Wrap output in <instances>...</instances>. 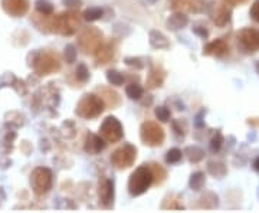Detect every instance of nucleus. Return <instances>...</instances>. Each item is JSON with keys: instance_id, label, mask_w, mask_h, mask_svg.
Wrapping results in <instances>:
<instances>
[{"instance_id": "1", "label": "nucleus", "mask_w": 259, "mask_h": 213, "mask_svg": "<svg viewBox=\"0 0 259 213\" xmlns=\"http://www.w3.org/2000/svg\"><path fill=\"white\" fill-rule=\"evenodd\" d=\"M154 183V176L150 166L143 164L132 172L129 180V192L131 196H141Z\"/></svg>"}, {"instance_id": "2", "label": "nucleus", "mask_w": 259, "mask_h": 213, "mask_svg": "<svg viewBox=\"0 0 259 213\" xmlns=\"http://www.w3.org/2000/svg\"><path fill=\"white\" fill-rule=\"evenodd\" d=\"M104 108H105V102L101 97H98L95 94H85L79 99L75 113L81 118L91 120V118H95L98 116H101Z\"/></svg>"}, {"instance_id": "3", "label": "nucleus", "mask_w": 259, "mask_h": 213, "mask_svg": "<svg viewBox=\"0 0 259 213\" xmlns=\"http://www.w3.org/2000/svg\"><path fill=\"white\" fill-rule=\"evenodd\" d=\"M51 26H52L54 32H58V33L65 35V36H71L81 26V19H79V15L76 12L71 10V12H65L62 15L56 16L52 20Z\"/></svg>"}, {"instance_id": "4", "label": "nucleus", "mask_w": 259, "mask_h": 213, "mask_svg": "<svg viewBox=\"0 0 259 213\" xmlns=\"http://www.w3.org/2000/svg\"><path fill=\"white\" fill-rule=\"evenodd\" d=\"M104 35L97 28H85L78 36V45L87 55H94L102 45Z\"/></svg>"}, {"instance_id": "5", "label": "nucleus", "mask_w": 259, "mask_h": 213, "mask_svg": "<svg viewBox=\"0 0 259 213\" xmlns=\"http://www.w3.org/2000/svg\"><path fill=\"white\" fill-rule=\"evenodd\" d=\"M140 137L144 144L150 147H157L162 146L164 141V130L162 128V125H159V122L146 121L141 124Z\"/></svg>"}, {"instance_id": "6", "label": "nucleus", "mask_w": 259, "mask_h": 213, "mask_svg": "<svg viewBox=\"0 0 259 213\" xmlns=\"http://www.w3.org/2000/svg\"><path fill=\"white\" fill-rule=\"evenodd\" d=\"M135 158H137V149L131 144H124L111 154L110 160L115 169L124 170L134 164Z\"/></svg>"}, {"instance_id": "7", "label": "nucleus", "mask_w": 259, "mask_h": 213, "mask_svg": "<svg viewBox=\"0 0 259 213\" xmlns=\"http://www.w3.org/2000/svg\"><path fill=\"white\" fill-rule=\"evenodd\" d=\"M99 136L107 143H118L124 136L121 122L115 117H107L99 127Z\"/></svg>"}, {"instance_id": "8", "label": "nucleus", "mask_w": 259, "mask_h": 213, "mask_svg": "<svg viewBox=\"0 0 259 213\" xmlns=\"http://www.w3.org/2000/svg\"><path fill=\"white\" fill-rule=\"evenodd\" d=\"M31 184H32L33 192L36 194H45L49 192V189L52 187V173L49 169L45 167H37L33 170L31 174Z\"/></svg>"}, {"instance_id": "9", "label": "nucleus", "mask_w": 259, "mask_h": 213, "mask_svg": "<svg viewBox=\"0 0 259 213\" xmlns=\"http://www.w3.org/2000/svg\"><path fill=\"white\" fill-rule=\"evenodd\" d=\"M33 66L39 75H49L52 72L59 71L61 62L56 55H54L51 52H43V54H39L36 61L33 62Z\"/></svg>"}, {"instance_id": "10", "label": "nucleus", "mask_w": 259, "mask_h": 213, "mask_svg": "<svg viewBox=\"0 0 259 213\" xmlns=\"http://www.w3.org/2000/svg\"><path fill=\"white\" fill-rule=\"evenodd\" d=\"M239 46L249 54H255L259 51V31L254 28H245L238 33Z\"/></svg>"}, {"instance_id": "11", "label": "nucleus", "mask_w": 259, "mask_h": 213, "mask_svg": "<svg viewBox=\"0 0 259 213\" xmlns=\"http://www.w3.org/2000/svg\"><path fill=\"white\" fill-rule=\"evenodd\" d=\"M98 197L104 208H111L114 202V183L107 177H101L98 182Z\"/></svg>"}, {"instance_id": "12", "label": "nucleus", "mask_w": 259, "mask_h": 213, "mask_svg": "<svg viewBox=\"0 0 259 213\" xmlns=\"http://www.w3.org/2000/svg\"><path fill=\"white\" fill-rule=\"evenodd\" d=\"M1 4H3L4 12L15 18L23 16L29 9L28 0H1Z\"/></svg>"}, {"instance_id": "13", "label": "nucleus", "mask_w": 259, "mask_h": 213, "mask_svg": "<svg viewBox=\"0 0 259 213\" xmlns=\"http://www.w3.org/2000/svg\"><path fill=\"white\" fill-rule=\"evenodd\" d=\"M229 51V46L223 39H216L209 42L204 48H203V55L207 57H223Z\"/></svg>"}, {"instance_id": "14", "label": "nucleus", "mask_w": 259, "mask_h": 213, "mask_svg": "<svg viewBox=\"0 0 259 213\" xmlns=\"http://www.w3.org/2000/svg\"><path fill=\"white\" fill-rule=\"evenodd\" d=\"M164 78H166V74L162 68L159 66H151L150 68V72H148V77H147V88L150 90H156V88H160L164 82Z\"/></svg>"}, {"instance_id": "15", "label": "nucleus", "mask_w": 259, "mask_h": 213, "mask_svg": "<svg viewBox=\"0 0 259 213\" xmlns=\"http://www.w3.org/2000/svg\"><path fill=\"white\" fill-rule=\"evenodd\" d=\"M105 140L97 136V134H88L87 137V141H85V152L90 153V154H98L105 149Z\"/></svg>"}, {"instance_id": "16", "label": "nucleus", "mask_w": 259, "mask_h": 213, "mask_svg": "<svg viewBox=\"0 0 259 213\" xmlns=\"http://www.w3.org/2000/svg\"><path fill=\"white\" fill-rule=\"evenodd\" d=\"M187 23H189V18H187L183 12H179V13L171 15V16L167 19L166 26H167V29L176 32V31H179V29L186 28V26H187Z\"/></svg>"}, {"instance_id": "17", "label": "nucleus", "mask_w": 259, "mask_h": 213, "mask_svg": "<svg viewBox=\"0 0 259 213\" xmlns=\"http://www.w3.org/2000/svg\"><path fill=\"white\" fill-rule=\"evenodd\" d=\"M202 0H173L171 7L179 12H200L202 10Z\"/></svg>"}, {"instance_id": "18", "label": "nucleus", "mask_w": 259, "mask_h": 213, "mask_svg": "<svg viewBox=\"0 0 259 213\" xmlns=\"http://www.w3.org/2000/svg\"><path fill=\"white\" fill-rule=\"evenodd\" d=\"M94 57L98 65H105L114 58V48L110 43H105V45L102 43L101 48L94 54Z\"/></svg>"}, {"instance_id": "19", "label": "nucleus", "mask_w": 259, "mask_h": 213, "mask_svg": "<svg viewBox=\"0 0 259 213\" xmlns=\"http://www.w3.org/2000/svg\"><path fill=\"white\" fill-rule=\"evenodd\" d=\"M230 15H232L230 9L225 4H221L218 7V10L213 13V23L216 26H221V28L226 26L227 23L230 22Z\"/></svg>"}, {"instance_id": "20", "label": "nucleus", "mask_w": 259, "mask_h": 213, "mask_svg": "<svg viewBox=\"0 0 259 213\" xmlns=\"http://www.w3.org/2000/svg\"><path fill=\"white\" fill-rule=\"evenodd\" d=\"M148 42L154 49H168L170 42L168 39L159 31H150L148 33Z\"/></svg>"}, {"instance_id": "21", "label": "nucleus", "mask_w": 259, "mask_h": 213, "mask_svg": "<svg viewBox=\"0 0 259 213\" xmlns=\"http://www.w3.org/2000/svg\"><path fill=\"white\" fill-rule=\"evenodd\" d=\"M98 92H99V97L104 99L105 105L110 107V108H115L118 104H120V97L117 92H114L110 88H98Z\"/></svg>"}, {"instance_id": "22", "label": "nucleus", "mask_w": 259, "mask_h": 213, "mask_svg": "<svg viewBox=\"0 0 259 213\" xmlns=\"http://www.w3.org/2000/svg\"><path fill=\"white\" fill-rule=\"evenodd\" d=\"M207 172L209 174H212L213 177H218V179H222L223 176H226L227 169L226 166L221 161H210L207 164Z\"/></svg>"}, {"instance_id": "23", "label": "nucleus", "mask_w": 259, "mask_h": 213, "mask_svg": "<svg viewBox=\"0 0 259 213\" xmlns=\"http://www.w3.org/2000/svg\"><path fill=\"white\" fill-rule=\"evenodd\" d=\"M186 157L189 158V161L192 163H200L203 158H204V150L197 147V146H190L185 150Z\"/></svg>"}, {"instance_id": "24", "label": "nucleus", "mask_w": 259, "mask_h": 213, "mask_svg": "<svg viewBox=\"0 0 259 213\" xmlns=\"http://www.w3.org/2000/svg\"><path fill=\"white\" fill-rule=\"evenodd\" d=\"M204 183H206L204 173H202V172H196V173H193V174L190 176L189 186H190V189H192V190H194V192H199V190H202V189H203Z\"/></svg>"}, {"instance_id": "25", "label": "nucleus", "mask_w": 259, "mask_h": 213, "mask_svg": "<svg viewBox=\"0 0 259 213\" xmlns=\"http://www.w3.org/2000/svg\"><path fill=\"white\" fill-rule=\"evenodd\" d=\"M162 209H183V205L180 203V197L177 194L167 196L162 203Z\"/></svg>"}, {"instance_id": "26", "label": "nucleus", "mask_w": 259, "mask_h": 213, "mask_svg": "<svg viewBox=\"0 0 259 213\" xmlns=\"http://www.w3.org/2000/svg\"><path fill=\"white\" fill-rule=\"evenodd\" d=\"M150 166V169H151V172H153V176H154V183H157V184H162L164 180H166V177H167V174H166V170L163 169L160 164H157V163H151V164H148Z\"/></svg>"}, {"instance_id": "27", "label": "nucleus", "mask_w": 259, "mask_h": 213, "mask_svg": "<svg viewBox=\"0 0 259 213\" xmlns=\"http://www.w3.org/2000/svg\"><path fill=\"white\" fill-rule=\"evenodd\" d=\"M107 79L111 85H115V87H120L124 84V75L118 71H114V69L107 72Z\"/></svg>"}, {"instance_id": "28", "label": "nucleus", "mask_w": 259, "mask_h": 213, "mask_svg": "<svg viewBox=\"0 0 259 213\" xmlns=\"http://www.w3.org/2000/svg\"><path fill=\"white\" fill-rule=\"evenodd\" d=\"M102 15H104L102 9H99V7H90V9H87L84 12V19L88 20V22H95V20L102 18Z\"/></svg>"}, {"instance_id": "29", "label": "nucleus", "mask_w": 259, "mask_h": 213, "mask_svg": "<svg viewBox=\"0 0 259 213\" xmlns=\"http://www.w3.org/2000/svg\"><path fill=\"white\" fill-rule=\"evenodd\" d=\"M200 200H203L202 202V208H204V209H213V208H216L218 206V196H215L213 193H206Z\"/></svg>"}, {"instance_id": "30", "label": "nucleus", "mask_w": 259, "mask_h": 213, "mask_svg": "<svg viewBox=\"0 0 259 213\" xmlns=\"http://www.w3.org/2000/svg\"><path fill=\"white\" fill-rule=\"evenodd\" d=\"M126 92H127V97H129L130 99H140L141 97H143V88H141V85H138V84H130L129 87L126 88Z\"/></svg>"}, {"instance_id": "31", "label": "nucleus", "mask_w": 259, "mask_h": 213, "mask_svg": "<svg viewBox=\"0 0 259 213\" xmlns=\"http://www.w3.org/2000/svg\"><path fill=\"white\" fill-rule=\"evenodd\" d=\"M36 10L43 16H49L54 12V6L46 0H37L36 1Z\"/></svg>"}, {"instance_id": "32", "label": "nucleus", "mask_w": 259, "mask_h": 213, "mask_svg": "<svg viewBox=\"0 0 259 213\" xmlns=\"http://www.w3.org/2000/svg\"><path fill=\"white\" fill-rule=\"evenodd\" d=\"M75 77L79 82H87L90 79V71L85 63H79L75 69Z\"/></svg>"}, {"instance_id": "33", "label": "nucleus", "mask_w": 259, "mask_h": 213, "mask_svg": "<svg viewBox=\"0 0 259 213\" xmlns=\"http://www.w3.org/2000/svg\"><path fill=\"white\" fill-rule=\"evenodd\" d=\"M182 152L179 150V149H171V150H168L167 154H166V161L168 163V164H176V163H179L180 160H182Z\"/></svg>"}, {"instance_id": "34", "label": "nucleus", "mask_w": 259, "mask_h": 213, "mask_svg": "<svg viewBox=\"0 0 259 213\" xmlns=\"http://www.w3.org/2000/svg\"><path fill=\"white\" fill-rule=\"evenodd\" d=\"M157 120H160L162 122H167L170 120V110L167 107H157L154 111Z\"/></svg>"}, {"instance_id": "35", "label": "nucleus", "mask_w": 259, "mask_h": 213, "mask_svg": "<svg viewBox=\"0 0 259 213\" xmlns=\"http://www.w3.org/2000/svg\"><path fill=\"white\" fill-rule=\"evenodd\" d=\"M222 144H223V136L221 133H216L213 136V138L210 140V149H212V152H219L221 147H222Z\"/></svg>"}, {"instance_id": "36", "label": "nucleus", "mask_w": 259, "mask_h": 213, "mask_svg": "<svg viewBox=\"0 0 259 213\" xmlns=\"http://www.w3.org/2000/svg\"><path fill=\"white\" fill-rule=\"evenodd\" d=\"M65 59L68 63H74L76 59V51H75V46L74 45H68L65 48Z\"/></svg>"}, {"instance_id": "37", "label": "nucleus", "mask_w": 259, "mask_h": 213, "mask_svg": "<svg viewBox=\"0 0 259 213\" xmlns=\"http://www.w3.org/2000/svg\"><path fill=\"white\" fill-rule=\"evenodd\" d=\"M124 62L129 65V66H132V68H137V69H141V68H144V62L141 58H134V57H129V58H126Z\"/></svg>"}, {"instance_id": "38", "label": "nucleus", "mask_w": 259, "mask_h": 213, "mask_svg": "<svg viewBox=\"0 0 259 213\" xmlns=\"http://www.w3.org/2000/svg\"><path fill=\"white\" fill-rule=\"evenodd\" d=\"M249 16L252 18V20L259 22V0H255L251 6V10H249Z\"/></svg>"}, {"instance_id": "39", "label": "nucleus", "mask_w": 259, "mask_h": 213, "mask_svg": "<svg viewBox=\"0 0 259 213\" xmlns=\"http://www.w3.org/2000/svg\"><path fill=\"white\" fill-rule=\"evenodd\" d=\"M180 124H182V121H173V130H174V133H176L177 136L185 137V134H186V128H183Z\"/></svg>"}, {"instance_id": "40", "label": "nucleus", "mask_w": 259, "mask_h": 213, "mask_svg": "<svg viewBox=\"0 0 259 213\" xmlns=\"http://www.w3.org/2000/svg\"><path fill=\"white\" fill-rule=\"evenodd\" d=\"M193 32L196 33V35H199L200 38H203V39H204V38H207V31H206L204 28H194Z\"/></svg>"}, {"instance_id": "41", "label": "nucleus", "mask_w": 259, "mask_h": 213, "mask_svg": "<svg viewBox=\"0 0 259 213\" xmlns=\"http://www.w3.org/2000/svg\"><path fill=\"white\" fill-rule=\"evenodd\" d=\"M227 4H232V6H238V4H243L245 1L248 0H225Z\"/></svg>"}, {"instance_id": "42", "label": "nucleus", "mask_w": 259, "mask_h": 213, "mask_svg": "<svg viewBox=\"0 0 259 213\" xmlns=\"http://www.w3.org/2000/svg\"><path fill=\"white\" fill-rule=\"evenodd\" d=\"M65 4H69V6H81V0H65Z\"/></svg>"}, {"instance_id": "43", "label": "nucleus", "mask_w": 259, "mask_h": 213, "mask_svg": "<svg viewBox=\"0 0 259 213\" xmlns=\"http://www.w3.org/2000/svg\"><path fill=\"white\" fill-rule=\"evenodd\" d=\"M252 166H254V170H255V172H258V173H259V157H258V158H255V160H254V164H252Z\"/></svg>"}, {"instance_id": "44", "label": "nucleus", "mask_w": 259, "mask_h": 213, "mask_svg": "<svg viewBox=\"0 0 259 213\" xmlns=\"http://www.w3.org/2000/svg\"><path fill=\"white\" fill-rule=\"evenodd\" d=\"M257 68H258V71H259V63H258V66H257Z\"/></svg>"}, {"instance_id": "45", "label": "nucleus", "mask_w": 259, "mask_h": 213, "mask_svg": "<svg viewBox=\"0 0 259 213\" xmlns=\"http://www.w3.org/2000/svg\"><path fill=\"white\" fill-rule=\"evenodd\" d=\"M151 1H157V0H151Z\"/></svg>"}]
</instances>
